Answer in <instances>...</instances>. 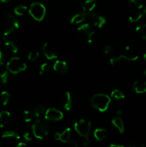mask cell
I'll return each mask as SVG.
<instances>
[{
	"instance_id": "8992f818",
	"label": "cell",
	"mask_w": 146,
	"mask_h": 147,
	"mask_svg": "<svg viewBox=\"0 0 146 147\" xmlns=\"http://www.w3.org/2000/svg\"><path fill=\"white\" fill-rule=\"evenodd\" d=\"M74 129L82 138L88 137L91 131V123L86 119H81L74 123Z\"/></svg>"
},
{
	"instance_id": "30bf717a",
	"label": "cell",
	"mask_w": 146,
	"mask_h": 147,
	"mask_svg": "<svg viewBox=\"0 0 146 147\" xmlns=\"http://www.w3.org/2000/svg\"><path fill=\"white\" fill-rule=\"evenodd\" d=\"M122 59L127 60V61H135L138 59V55L137 52L132 47L127 45L125 47L124 51L120 55Z\"/></svg>"
},
{
	"instance_id": "bcb514c9",
	"label": "cell",
	"mask_w": 146,
	"mask_h": 147,
	"mask_svg": "<svg viewBox=\"0 0 146 147\" xmlns=\"http://www.w3.org/2000/svg\"><path fill=\"white\" fill-rule=\"evenodd\" d=\"M143 75H144L145 76H146V70H145L144 72H143Z\"/></svg>"
},
{
	"instance_id": "52a82bcc",
	"label": "cell",
	"mask_w": 146,
	"mask_h": 147,
	"mask_svg": "<svg viewBox=\"0 0 146 147\" xmlns=\"http://www.w3.org/2000/svg\"><path fill=\"white\" fill-rule=\"evenodd\" d=\"M42 50L46 58L49 60L57 59L58 57V50L54 44L45 42L42 47Z\"/></svg>"
},
{
	"instance_id": "9a60e30c",
	"label": "cell",
	"mask_w": 146,
	"mask_h": 147,
	"mask_svg": "<svg viewBox=\"0 0 146 147\" xmlns=\"http://www.w3.org/2000/svg\"><path fill=\"white\" fill-rule=\"evenodd\" d=\"M62 105L63 109L67 111H70L72 108V98L70 92L67 91L62 98Z\"/></svg>"
},
{
	"instance_id": "74e56055",
	"label": "cell",
	"mask_w": 146,
	"mask_h": 147,
	"mask_svg": "<svg viewBox=\"0 0 146 147\" xmlns=\"http://www.w3.org/2000/svg\"><path fill=\"white\" fill-rule=\"evenodd\" d=\"M4 60H5V57H4V54L1 50H0V65H3L4 63Z\"/></svg>"
},
{
	"instance_id": "8d00e7d4",
	"label": "cell",
	"mask_w": 146,
	"mask_h": 147,
	"mask_svg": "<svg viewBox=\"0 0 146 147\" xmlns=\"http://www.w3.org/2000/svg\"><path fill=\"white\" fill-rule=\"evenodd\" d=\"M142 0H129V4L134 6H138L139 4H141Z\"/></svg>"
},
{
	"instance_id": "8fae6325",
	"label": "cell",
	"mask_w": 146,
	"mask_h": 147,
	"mask_svg": "<svg viewBox=\"0 0 146 147\" xmlns=\"http://www.w3.org/2000/svg\"><path fill=\"white\" fill-rule=\"evenodd\" d=\"M1 138L4 142L8 144H14L19 142L20 139L19 135L14 131H7L4 132Z\"/></svg>"
},
{
	"instance_id": "7402d4cb",
	"label": "cell",
	"mask_w": 146,
	"mask_h": 147,
	"mask_svg": "<svg viewBox=\"0 0 146 147\" xmlns=\"http://www.w3.org/2000/svg\"><path fill=\"white\" fill-rule=\"evenodd\" d=\"M46 111V109L44 106H35L34 108H33L32 109V114L34 116V118L36 119H39L41 116H42L43 114L44 115V113Z\"/></svg>"
},
{
	"instance_id": "9c48e42d",
	"label": "cell",
	"mask_w": 146,
	"mask_h": 147,
	"mask_svg": "<svg viewBox=\"0 0 146 147\" xmlns=\"http://www.w3.org/2000/svg\"><path fill=\"white\" fill-rule=\"evenodd\" d=\"M88 16L94 27L100 29L106 24V19L102 16L97 14V12H94V11L89 12Z\"/></svg>"
},
{
	"instance_id": "4dcf8cb0",
	"label": "cell",
	"mask_w": 146,
	"mask_h": 147,
	"mask_svg": "<svg viewBox=\"0 0 146 147\" xmlns=\"http://www.w3.org/2000/svg\"><path fill=\"white\" fill-rule=\"evenodd\" d=\"M40 53L39 52H36V51H31L28 53V55H27V58L29 61L34 62L36 61L37 59L40 57Z\"/></svg>"
},
{
	"instance_id": "7a4b0ae2",
	"label": "cell",
	"mask_w": 146,
	"mask_h": 147,
	"mask_svg": "<svg viewBox=\"0 0 146 147\" xmlns=\"http://www.w3.org/2000/svg\"><path fill=\"white\" fill-rule=\"evenodd\" d=\"M111 98L104 93H97L91 98L90 103L94 109L100 112H104L108 109Z\"/></svg>"
},
{
	"instance_id": "d590c367",
	"label": "cell",
	"mask_w": 146,
	"mask_h": 147,
	"mask_svg": "<svg viewBox=\"0 0 146 147\" xmlns=\"http://www.w3.org/2000/svg\"><path fill=\"white\" fill-rule=\"evenodd\" d=\"M23 138H24V139L25 140V142H29L31 141V136L29 132H25V133H24V134H23Z\"/></svg>"
},
{
	"instance_id": "e575fe53",
	"label": "cell",
	"mask_w": 146,
	"mask_h": 147,
	"mask_svg": "<svg viewBox=\"0 0 146 147\" xmlns=\"http://www.w3.org/2000/svg\"><path fill=\"white\" fill-rule=\"evenodd\" d=\"M90 140L89 139L88 137L82 138V145L84 147H87L90 145Z\"/></svg>"
},
{
	"instance_id": "ab89813d",
	"label": "cell",
	"mask_w": 146,
	"mask_h": 147,
	"mask_svg": "<svg viewBox=\"0 0 146 147\" xmlns=\"http://www.w3.org/2000/svg\"><path fill=\"white\" fill-rule=\"evenodd\" d=\"M16 147H27V144L24 143V142H19V143H17Z\"/></svg>"
},
{
	"instance_id": "f1b7e54d",
	"label": "cell",
	"mask_w": 146,
	"mask_h": 147,
	"mask_svg": "<svg viewBox=\"0 0 146 147\" xmlns=\"http://www.w3.org/2000/svg\"><path fill=\"white\" fill-rule=\"evenodd\" d=\"M50 69H51V66H50V65L48 63H42V64L40 66V71H39V74H40V76L46 74V73H47L49 71H50Z\"/></svg>"
},
{
	"instance_id": "6da1fadb",
	"label": "cell",
	"mask_w": 146,
	"mask_h": 147,
	"mask_svg": "<svg viewBox=\"0 0 146 147\" xmlns=\"http://www.w3.org/2000/svg\"><path fill=\"white\" fill-rule=\"evenodd\" d=\"M1 27L4 37H6L19 29V23L14 15L11 14H6L1 19Z\"/></svg>"
},
{
	"instance_id": "3957f363",
	"label": "cell",
	"mask_w": 146,
	"mask_h": 147,
	"mask_svg": "<svg viewBox=\"0 0 146 147\" xmlns=\"http://www.w3.org/2000/svg\"><path fill=\"white\" fill-rule=\"evenodd\" d=\"M32 132L37 139H44L50 132V126L44 121L37 119L32 125Z\"/></svg>"
},
{
	"instance_id": "f546056e",
	"label": "cell",
	"mask_w": 146,
	"mask_h": 147,
	"mask_svg": "<svg viewBox=\"0 0 146 147\" xmlns=\"http://www.w3.org/2000/svg\"><path fill=\"white\" fill-rule=\"evenodd\" d=\"M22 116L24 121L27 122V123L31 122V121L33 120V119H34V116H33L32 114V112L29 111L28 110H24V111H23Z\"/></svg>"
},
{
	"instance_id": "603a6c76",
	"label": "cell",
	"mask_w": 146,
	"mask_h": 147,
	"mask_svg": "<svg viewBox=\"0 0 146 147\" xmlns=\"http://www.w3.org/2000/svg\"><path fill=\"white\" fill-rule=\"evenodd\" d=\"M135 32L142 39L146 40V24L137 26L135 28Z\"/></svg>"
},
{
	"instance_id": "ee69618b",
	"label": "cell",
	"mask_w": 146,
	"mask_h": 147,
	"mask_svg": "<svg viewBox=\"0 0 146 147\" xmlns=\"http://www.w3.org/2000/svg\"><path fill=\"white\" fill-rule=\"evenodd\" d=\"M143 59H144L145 61H146V53H144V54H143Z\"/></svg>"
},
{
	"instance_id": "d6986e66",
	"label": "cell",
	"mask_w": 146,
	"mask_h": 147,
	"mask_svg": "<svg viewBox=\"0 0 146 147\" xmlns=\"http://www.w3.org/2000/svg\"><path fill=\"white\" fill-rule=\"evenodd\" d=\"M111 123L115 128L117 130V131L120 134H123L125 131V125L124 122H123V119L120 117L117 116V117L114 118L112 119Z\"/></svg>"
},
{
	"instance_id": "5bb4252c",
	"label": "cell",
	"mask_w": 146,
	"mask_h": 147,
	"mask_svg": "<svg viewBox=\"0 0 146 147\" xmlns=\"http://www.w3.org/2000/svg\"><path fill=\"white\" fill-rule=\"evenodd\" d=\"M12 122V116L10 112L3 111L0 112V128H4L9 126Z\"/></svg>"
},
{
	"instance_id": "ba28073f",
	"label": "cell",
	"mask_w": 146,
	"mask_h": 147,
	"mask_svg": "<svg viewBox=\"0 0 146 147\" xmlns=\"http://www.w3.org/2000/svg\"><path fill=\"white\" fill-rule=\"evenodd\" d=\"M64 118V114L62 111L54 108L46 109L44 113V119L50 121H59Z\"/></svg>"
},
{
	"instance_id": "f6af8a7d",
	"label": "cell",
	"mask_w": 146,
	"mask_h": 147,
	"mask_svg": "<svg viewBox=\"0 0 146 147\" xmlns=\"http://www.w3.org/2000/svg\"><path fill=\"white\" fill-rule=\"evenodd\" d=\"M143 14H144L145 15H146V6L144 7V10H143Z\"/></svg>"
},
{
	"instance_id": "7bdbcfd3",
	"label": "cell",
	"mask_w": 146,
	"mask_h": 147,
	"mask_svg": "<svg viewBox=\"0 0 146 147\" xmlns=\"http://www.w3.org/2000/svg\"><path fill=\"white\" fill-rule=\"evenodd\" d=\"M11 0H0V1L2 3H8L9 1H10Z\"/></svg>"
},
{
	"instance_id": "836d02e7",
	"label": "cell",
	"mask_w": 146,
	"mask_h": 147,
	"mask_svg": "<svg viewBox=\"0 0 146 147\" xmlns=\"http://www.w3.org/2000/svg\"><path fill=\"white\" fill-rule=\"evenodd\" d=\"M69 143L70 144V145L72 147H78L79 145H80V143H79L78 141L75 139H70Z\"/></svg>"
},
{
	"instance_id": "b9f144b4",
	"label": "cell",
	"mask_w": 146,
	"mask_h": 147,
	"mask_svg": "<svg viewBox=\"0 0 146 147\" xmlns=\"http://www.w3.org/2000/svg\"><path fill=\"white\" fill-rule=\"evenodd\" d=\"M116 113H117V115H118V116H121V115L123 114V110H122V109H118V110L116 111Z\"/></svg>"
},
{
	"instance_id": "d6a6232c",
	"label": "cell",
	"mask_w": 146,
	"mask_h": 147,
	"mask_svg": "<svg viewBox=\"0 0 146 147\" xmlns=\"http://www.w3.org/2000/svg\"><path fill=\"white\" fill-rule=\"evenodd\" d=\"M114 50V47L111 45H107L106 46H104V48H103V53L105 55H110Z\"/></svg>"
},
{
	"instance_id": "4fadbf2b",
	"label": "cell",
	"mask_w": 146,
	"mask_h": 147,
	"mask_svg": "<svg viewBox=\"0 0 146 147\" xmlns=\"http://www.w3.org/2000/svg\"><path fill=\"white\" fill-rule=\"evenodd\" d=\"M71 129L70 128H67L64 129L61 133H55L54 134V139L56 141H59L62 143H67L70 142L71 139Z\"/></svg>"
},
{
	"instance_id": "277c9868",
	"label": "cell",
	"mask_w": 146,
	"mask_h": 147,
	"mask_svg": "<svg viewBox=\"0 0 146 147\" xmlns=\"http://www.w3.org/2000/svg\"><path fill=\"white\" fill-rule=\"evenodd\" d=\"M27 67V64L19 57H11L7 63V70L12 74H18L24 72Z\"/></svg>"
},
{
	"instance_id": "ffe728a7",
	"label": "cell",
	"mask_w": 146,
	"mask_h": 147,
	"mask_svg": "<svg viewBox=\"0 0 146 147\" xmlns=\"http://www.w3.org/2000/svg\"><path fill=\"white\" fill-rule=\"evenodd\" d=\"M97 0H85L82 4V11L86 12H91L97 5Z\"/></svg>"
},
{
	"instance_id": "484cf974",
	"label": "cell",
	"mask_w": 146,
	"mask_h": 147,
	"mask_svg": "<svg viewBox=\"0 0 146 147\" xmlns=\"http://www.w3.org/2000/svg\"><path fill=\"white\" fill-rule=\"evenodd\" d=\"M142 17H143V13L140 12V11H135V12L132 13L129 16L128 20L131 23H134L138 22Z\"/></svg>"
},
{
	"instance_id": "44dd1931",
	"label": "cell",
	"mask_w": 146,
	"mask_h": 147,
	"mask_svg": "<svg viewBox=\"0 0 146 147\" xmlns=\"http://www.w3.org/2000/svg\"><path fill=\"white\" fill-rule=\"evenodd\" d=\"M107 131L104 128H98L96 129L94 131V136L97 141H102L107 137Z\"/></svg>"
},
{
	"instance_id": "60d3db41",
	"label": "cell",
	"mask_w": 146,
	"mask_h": 147,
	"mask_svg": "<svg viewBox=\"0 0 146 147\" xmlns=\"http://www.w3.org/2000/svg\"><path fill=\"white\" fill-rule=\"evenodd\" d=\"M109 147H125L124 146L121 144H110V146Z\"/></svg>"
},
{
	"instance_id": "5b68a950",
	"label": "cell",
	"mask_w": 146,
	"mask_h": 147,
	"mask_svg": "<svg viewBox=\"0 0 146 147\" xmlns=\"http://www.w3.org/2000/svg\"><path fill=\"white\" fill-rule=\"evenodd\" d=\"M29 14L34 20L41 22L46 15V7L40 2H34L30 5L28 9Z\"/></svg>"
},
{
	"instance_id": "ac0fdd59",
	"label": "cell",
	"mask_w": 146,
	"mask_h": 147,
	"mask_svg": "<svg viewBox=\"0 0 146 147\" xmlns=\"http://www.w3.org/2000/svg\"><path fill=\"white\" fill-rule=\"evenodd\" d=\"M133 90L138 94L146 93V81L141 80L135 81L133 84Z\"/></svg>"
},
{
	"instance_id": "1f68e13d",
	"label": "cell",
	"mask_w": 146,
	"mask_h": 147,
	"mask_svg": "<svg viewBox=\"0 0 146 147\" xmlns=\"http://www.w3.org/2000/svg\"><path fill=\"white\" fill-rule=\"evenodd\" d=\"M9 78V72L8 70H5L3 71L2 73L0 74V83L3 85L7 84L8 82Z\"/></svg>"
},
{
	"instance_id": "83f0119b",
	"label": "cell",
	"mask_w": 146,
	"mask_h": 147,
	"mask_svg": "<svg viewBox=\"0 0 146 147\" xmlns=\"http://www.w3.org/2000/svg\"><path fill=\"white\" fill-rule=\"evenodd\" d=\"M110 96H111L113 98H114L115 100H122V99H124L125 98L124 93H123L121 90H117V89L113 90V91L111 92Z\"/></svg>"
},
{
	"instance_id": "4316f807",
	"label": "cell",
	"mask_w": 146,
	"mask_h": 147,
	"mask_svg": "<svg viewBox=\"0 0 146 147\" xmlns=\"http://www.w3.org/2000/svg\"><path fill=\"white\" fill-rule=\"evenodd\" d=\"M28 10L27 6L25 5H19L14 8V12L17 16H23L27 11Z\"/></svg>"
},
{
	"instance_id": "cb8c5ba5",
	"label": "cell",
	"mask_w": 146,
	"mask_h": 147,
	"mask_svg": "<svg viewBox=\"0 0 146 147\" xmlns=\"http://www.w3.org/2000/svg\"><path fill=\"white\" fill-rule=\"evenodd\" d=\"M4 46L7 47V50H9L13 54H16L18 52V47L13 41H10V40L6 41L5 43H4Z\"/></svg>"
},
{
	"instance_id": "d4e9b609",
	"label": "cell",
	"mask_w": 146,
	"mask_h": 147,
	"mask_svg": "<svg viewBox=\"0 0 146 147\" xmlns=\"http://www.w3.org/2000/svg\"><path fill=\"white\" fill-rule=\"evenodd\" d=\"M10 93L7 91H2L0 93V100L3 106H7L10 100Z\"/></svg>"
},
{
	"instance_id": "e0dca14e",
	"label": "cell",
	"mask_w": 146,
	"mask_h": 147,
	"mask_svg": "<svg viewBox=\"0 0 146 147\" xmlns=\"http://www.w3.org/2000/svg\"><path fill=\"white\" fill-rule=\"evenodd\" d=\"M53 70L60 74H64L68 71V65L64 60H56L53 65Z\"/></svg>"
},
{
	"instance_id": "7c38bea8",
	"label": "cell",
	"mask_w": 146,
	"mask_h": 147,
	"mask_svg": "<svg viewBox=\"0 0 146 147\" xmlns=\"http://www.w3.org/2000/svg\"><path fill=\"white\" fill-rule=\"evenodd\" d=\"M77 32H78L80 37L82 39L85 40V41H87V37L92 32L93 30L92 29L90 24H89V23H84V24L79 26V27L77 28Z\"/></svg>"
},
{
	"instance_id": "2e32d148",
	"label": "cell",
	"mask_w": 146,
	"mask_h": 147,
	"mask_svg": "<svg viewBox=\"0 0 146 147\" xmlns=\"http://www.w3.org/2000/svg\"><path fill=\"white\" fill-rule=\"evenodd\" d=\"M88 17V13L86 11H82L80 13L74 14L72 17L70 18V23L71 24H82L86 20V19Z\"/></svg>"
},
{
	"instance_id": "f35d334b",
	"label": "cell",
	"mask_w": 146,
	"mask_h": 147,
	"mask_svg": "<svg viewBox=\"0 0 146 147\" xmlns=\"http://www.w3.org/2000/svg\"><path fill=\"white\" fill-rule=\"evenodd\" d=\"M128 147H145L144 145L140 143H133L130 144Z\"/></svg>"
}]
</instances>
